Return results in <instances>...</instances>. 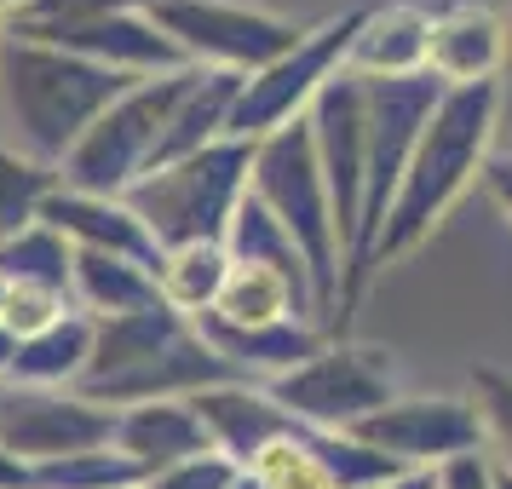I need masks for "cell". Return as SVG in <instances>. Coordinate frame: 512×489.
I'll use <instances>...</instances> for the list:
<instances>
[{"label": "cell", "instance_id": "cell-2", "mask_svg": "<svg viewBox=\"0 0 512 489\" xmlns=\"http://www.w3.org/2000/svg\"><path fill=\"white\" fill-rule=\"evenodd\" d=\"M495 110H501V87H495V81L449 87V93L438 98V110H432V121H426V133H420V144H415V156H409V173H403L392 208H386V225L374 236L369 277L380 265L415 254L420 242H426V231H432L443 213L466 196V185L484 173Z\"/></svg>", "mask_w": 512, "mask_h": 489}, {"label": "cell", "instance_id": "cell-22", "mask_svg": "<svg viewBox=\"0 0 512 489\" xmlns=\"http://www.w3.org/2000/svg\"><path fill=\"white\" fill-rule=\"evenodd\" d=\"M70 259L75 248L64 242V236L52 231V225H29V231H18L12 242H0V277L6 282H35V288H70Z\"/></svg>", "mask_w": 512, "mask_h": 489}, {"label": "cell", "instance_id": "cell-17", "mask_svg": "<svg viewBox=\"0 0 512 489\" xmlns=\"http://www.w3.org/2000/svg\"><path fill=\"white\" fill-rule=\"evenodd\" d=\"M87 363H93V317H87V311H70V317H58L47 334L18 340V357H12L6 386L75 392V386H81V374H87Z\"/></svg>", "mask_w": 512, "mask_h": 489}, {"label": "cell", "instance_id": "cell-9", "mask_svg": "<svg viewBox=\"0 0 512 489\" xmlns=\"http://www.w3.org/2000/svg\"><path fill=\"white\" fill-rule=\"evenodd\" d=\"M311 127V150L323 167L328 208H334V231H340V254L351 259L357 248V219H363V167H369V127H363V75L340 70L305 110ZM346 277V271H340Z\"/></svg>", "mask_w": 512, "mask_h": 489}, {"label": "cell", "instance_id": "cell-8", "mask_svg": "<svg viewBox=\"0 0 512 489\" xmlns=\"http://www.w3.org/2000/svg\"><path fill=\"white\" fill-rule=\"evenodd\" d=\"M357 24H363V6H357V12H340V18H328V24H317V29H305V41L294 52H282L277 64H265L259 75H248L242 93H236V104H231L225 139L259 144L265 133L300 121L305 110H311V98L346 70Z\"/></svg>", "mask_w": 512, "mask_h": 489}, {"label": "cell", "instance_id": "cell-33", "mask_svg": "<svg viewBox=\"0 0 512 489\" xmlns=\"http://www.w3.org/2000/svg\"><path fill=\"white\" fill-rule=\"evenodd\" d=\"M12 357H18V340H12V334H6V328H0V380H6V374H12Z\"/></svg>", "mask_w": 512, "mask_h": 489}, {"label": "cell", "instance_id": "cell-37", "mask_svg": "<svg viewBox=\"0 0 512 489\" xmlns=\"http://www.w3.org/2000/svg\"><path fill=\"white\" fill-rule=\"evenodd\" d=\"M507 52H512V0H507Z\"/></svg>", "mask_w": 512, "mask_h": 489}, {"label": "cell", "instance_id": "cell-12", "mask_svg": "<svg viewBox=\"0 0 512 489\" xmlns=\"http://www.w3.org/2000/svg\"><path fill=\"white\" fill-rule=\"evenodd\" d=\"M41 225L64 236L70 248H93V254H121V259H139V265H162V248H156V236L144 231L133 208L121 202V196H81V190H64L52 185V196L41 202L35 213Z\"/></svg>", "mask_w": 512, "mask_h": 489}, {"label": "cell", "instance_id": "cell-18", "mask_svg": "<svg viewBox=\"0 0 512 489\" xmlns=\"http://www.w3.org/2000/svg\"><path fill=\"white\" fill-rule=\"evenodd\" d=\"M213 317L236 328H271V323H317V305L305 288L271 271V265H231V277L213 300Z\"/></svg>", "mask_w": 512, "mask_h": 489}, {"label": "cell", "instance_id": "cell-23", "mask_svg": "<svg viewBox=\"0 0 512 489\" xmlns=\"http://www.w3.org/2000/svg\"><path fill=\"white\" fill-rule=\"evenodd\" d=\"M144 472L121 449H81V455H64V461H41L29 466V489H139Z\"/></svg>", "mask_w": 512, "mask_h": 489}, {"label": "cell", "instance_id": "cell-29", "mask_svg": "<svg viewBox=\"0 0 512 489\" xmlns=\"http://www.w3.org/2000/svg\"><path fill=\"white\" fill-rule=\"evenodd\" d=\"M236 478H242V466H236L231 455L208 449V455H190V461L167 466V472H150L144 489H231Z\"/></svg>", "mask_w": 512, "mask_h": 489}, {"label": "cell", "instance_id": "cell-20", "mask_svg": "<svg viewBox=\"0 0 512 489\" xmlns=\"http://www.w3.org/2000/svg\"><path fill=\"white\" fill-rule=\"evenodd\" d=\"M225 254H231V265H271V271H282L294 288L311 294V277H305V259H300V248H294V236L282 231V219L259 202L254 190H242L231 225H225ZM311 305H317V294H311Z\"/></svg>", "mask_w": 512, "mask_h": 489}, {"label": "cell", "instance_id": "cell-4", "mask_svg": "<svg viewBox=\"0 0 512 489\" xmlns=\"http://www.w3.org/2000/svg\"><path fill=\"white\" fill-rule=\"evenodd\" d=\"M248 167H254V144L219 139L185 162L162 167V173H144L139 185H127L121 202L156 236L162 254L185 248V242H225V225L248 190Z\"/></svg>", "mask_w": 512, "mask_h": 489}, {"label": "cell", "instance_id": "cell-6", "mask_svg": "<svg viewBox=\"0 0 512 489\" xmlns=\"http://www.w3.org/2000/svg\"><path fill=\"white\" fill-rule=\"evenodd\" d=\"M265 397L288 420L317 426V432H351L357 420L386 409L397 397V363L392 351L357 346V340H328L317 357H305L300 369L265 380Z\"/></svg>", "mask_w": 512, "mask_h": 489}, {"label": "cell", "instance_id": "cell-39", "mask_svg": "<svg viewBox=\"0 0 512 489\" xmlns=\"http://www.w3.org/2000/svg\"><path fill=\"white\" fill-rule=\"evenodd\" d=\"M139 489H144V484H139Z\"/></svg>", "mask_w": 512, "mask_h": 489}, {"label": "cell", "instance_id": "cell-10", "mask_svg": "<svg viewBox=\"0 0 512 489\" xmlns=\"http://www.w3.org/2000/svg\"><path fill=\"white\" fill-rule=\"evenodd\" d=\"M351 438L392 455L409 472H432V466H449L461 455H484L489 432L478 409L461 403V397H392L386 409L357 420Z\"/></svg>", "mask_w": 512, "mask_h": 489}, {"label": "cell", "instance_id": "cell-28", "mask_svg": "<svg viewBox=\"0 0 512 489\" xmlns=\"http://www.w3.org/2000/svg\"><path fill=\"white\" fill-rule=\"evenodd\" d=\"M58 317H70V305H64L58 288H35V282H12V288H6L0 328H6L12 340H35V334H47Z\"/></svg>", "mask_w": 512, "mask_h": 489}, {"label": "cell", "instance_id": "cell-38", "mask_svg": "<svg viewBox=\"0 0 512 489\" xmlns=\"http://www.w3.org/2000/svg\"><path fill=\"white\" fill-rule=\"evenodd\" d=\"M6 288H12V282H6V277H0V311H6Z\"/></svg>", "mask_w": 512, "mask_h": 489}, {"label": "cell", "instance_id": "cell-34", "mask_svg": "<svg viewBox=\"0 0 512 489\" xmlns=\"http://www.w3.org/2000/svg\"><path fill=\"white\" fill-rule=\"evenodd\" d=\"M489 478H495V489H512V472H507V466H495V461H489Z\"/></svg>", "mask_w": 512, "mask_h": 489}, {"label": "cell", "instance_id": "cell-14", "mask_svg": "<svg viewBox=\"0 0 512 489\" xmlns=\"http://www.w3.org/2000/svg\"><path fill=\"white\" fill-rule=\"evenodd\" d=\"M110 449H121L150 478V472H167V466L190 461V455H208L213 438H208V426H202V415L190 409V397H162V403L116 409V438H110Z\"/></svg>", "mask_w": 512, "mask_h": 489}, {"label": "cell", "instance_id": "cell-21", "mask_svg": "<svg viewBox=\"0 0 512 489\" xmlns=\"http://www.w3.org/2000/svg\"><path fill=\"white\" fill-rule=\"evenodd\" d=\"M231 277V254H225V242H185V248H167L162 265H156V288H162V300L173 311H213L219 300V288Z\"/></svg>", "mask_w": 512, "mask_h": 489}, {"label": "cell", "instance_id": "cell-30", "mask_svg": "<svg viewBox=\"0 0 512 489\" xmlns=\"http://www.w3.org/2000/svg\"><path fill=\"white\" fill-rule=\"evenodd\" d=\"M438 489H495V478H489V455H461V461L438 466Z\"/></svg>", "mask_w": 512, "mask_h": 489}, {"label": "cell", "instance_id": "cell-31", "mask_svg": "<svg viewBox=\"0 0 512 489\" xmlns=\"http://www.w3.org/2000/svg\"><path fill=\"white\" fill-rule=\"evenodd\" d=\"M484 190L501 202V213L512 219V156H495V162H484Z\"/></svg>", "mask_w": 512, "mask_h": 489}, {"label": "cell", "instance_id": "cell-1", "mask_svg": "<svg viewBox=\"0 0 512 489\" xmlns=\"http://www.w3.org/2000/svg\"><path fill=\"white\" fill-rule=\"evenodd\" d=\"M133 81H144V75L104 70L93 58H75V52L0 29V139L58 173V162L81 144V133Z\"/></svg>", "mask_w": 512, "mask_h": 489}, {"label": "cell", "instance_id": "cell-15", "mask_svg": "<svg viewBox=\"0 0 512 489\" xmlns=\"http://www.w3.org/2000/svg\"><path fill=\"white\" fill-rule=\"evenodd\" d=\"M190 409L202 415L208 438L219 455H231L242 472L259 461V449H271L282 432H294V420L282 415L277 403L265 397V386L254 380H231V386H208V392L190 397Z\"/></svg>", "mask_w": 512, "mask_h": 489}, {"label": "cell", "instance_id": "cell-19", "mask_svg": "<svg viewBox=\"0 0 512 489\" xmlns=\"http://www.w3.org/2000/svg\"><path fill=\"white\" fill-rule=\"evenodd\" d=\"M70 288L81 294V305H87L93 323L144 311V305H162V288H156V271H150V265L121 259V254H93V248H75Z\"/></svg>", "mask_w": 512, "mask_h": 489}, {"label": "cell", "instance_id": "cell-3", "mask_svg": "<svg viewBox=\"0 0 512 489\" xmlns=\"http://www.w3.org/2000/svg\"><path fill=\"white\" fill-rule=\"evenodd\" d=\"M248 190L282 219V231L294 236L305 277H311V294H317V328L334 334L346 254H340V231H334V208H328V185H323V167H317V150H311L305 116L254 144Z\"/></svg>", "mask_w": 512, "mask_h": 489}, {"label": "cell", "instance_id": "cell-26", "mask_svg": "<svg viewBox=\"0 0 512 489\" xmlns=\"http://www.w3.org/2000/svg\"><path fill=\"white\" fill-rule=\"evenodd\" d=\"M259 478V489H334V478L323 472V461L311 455L305 426L294 420V432H282L271 449H259V461L248 466Z\"/></svg>", "mask_w": 512, "mask_h": 489}, {"label": "cell", "instance_id": "cell-27", "mask_svg": "<svg viewBox=\"0 0 512 489\" xmlns=\"http://www.w3.org/2000/svg\"><path fill=\"white\" fill-rule=\"evenodd\" d=\"M472 409L495 438V466L512 472V374L501 369H472Z\"/></svg>", "mask_w": 512, "mask_h": 489}, {"label": "cell", "instance_id": "cell-11", "mask_svg": "<svg viewBox=\"0 0 512 489\" xmlns=\"http://www.w3.org/2000/svg\"><path fill=\"white\" fill-rule=\"evenodd\" d=\"M116 438V409L87 403L81 392H41V386H0V443L24 466L64 461L81 449H104Z\"/></svg>", "mask_w": 512, "mask_h": 489}, {"label": "cell", "instance_id": "cell-24", "mask_svg": "<svg viewBox=\"0 0 512 489\" xmlns=\"http://www.w3.org/2000/svg\"><path fill=\"white\" fill-rule=\"evenodd\" d=\"M52 185H58L52 167L29 162L24 150H12V144L0 139V242H12L18 231L35 225V213L52 196Z\"/></svg>", "mask_w": 512, "mask_h": 489}, {"label": "cell", "instance_id": "cell-13", "mask_svg": "<svg viewBox=\"0 0 512 489\" xmlns=\"http://www.w3.org/2000/svg\"><path fill=\"white\" fill-rule=\"evenodd\" d=\"M507 64V24L489 6H443L426 29V70L443 87H478L495 81Z\"/></svg>", "mask_w": 512, "mask_h": 489}, {"label": "cell", "instance_id": "cell-32", "mask_svg": "<svg viewBox=\"0 0 512 489\" xmlns=\"http://www.w3.org/2000/svg\"><path fill=\"white\" fill-rule=\"evenodd\" d=\"M0 489H29V466L0 443Z\"/></svg>", "mask_w": 512, "mask_h": 489}, {"label": "cell", "instance_id": "cell-7", "mask_svg": "<svg viewBox=\"0 0 512 489\" xmlns=\"http://www.w3.org/2000/svg\"><path fill=\"white\" fill-rule=\"evenodd\" d=\"M144 18L196 70L259 75L265 64H277L282 52H294L305 41V29L294 18H277L265 6H242V0H150Z\"/></svg>", "mask_w": 512, "mask_h": 489}, {"label": "cell", "instance_id": "cell-16", "mask_svg": "<svg viewBox=\"0 0 512 489\" xmlns=\"http://www.w3.org/2000/svg\"><path fill=\"white\" fill-rule=\"evenodd\" d=\"M426 29L432 12L420 6H363V24L351 41L346 70L351 75H415L426 70Z\"/></svg>", "mask_w": 512, "mask_h": 489}, {"label": "cell", "instance_id": "cell-25", "mask_svg": "<svg viewBox=\"0 0 512 489\" xmlns=\"http://www.w3.org/2000/svg\"><path fill=\"white\" fill-rule=\"evenodd\" d=\"M150 0H29L12 18H0L6 35H24V41H58L70 29L93 24V18H110V12H144Z\"/></svg>", "mask_w": 512, "mask_h": 489}, {"label": "cell", "instance_id": "cell-36", "mask_svg": "<svg viewBox=\"0 0 512 489\" xmlns=\"http://www.w3.org/2000/svg\"><path fill=\"white\" fill-rule=\"evenodd\" d=\"M231 489H259V478H254V472H242V478H236Z\"/></svg>", "mask_w": 512, "mask_h": 489}, {"label": "cell", "instance_id": "cell-5", "mask_svg": "<svg viewBox=\"0 0 512 489\" xmlns=\"http://www.w3.org/2000/svg\"><path fill=\"white\" fill-rule=\"evenodd\" d=\"M190 75H196V64L190 70H173V75H144V81H133L81 133V144H75L70 156L58 162V185L81 190V196H127V185H139L144 173H150L156 139H162L173 104L185 98Z\"/></svg>", "mask_w": 512, "mask_h": 489}, {"label": "cell", "instance_id": "cell-35", "mask_svg": "<svg viewBox=\"0 0 512 489\" xmlns=\"http://www.w3.org/2000/svg\"><path fill=\"white\" fill-rule=\"evenodd\" d=\"M18 6H29V0H0V18H12Z\"/></svg>", "mask_w": 512, "mask_h": 489}]
</instances>
